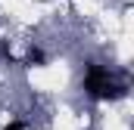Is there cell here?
Instances as JSON below:
<instances>
[{
	"mask_svg": "<svg viewBox=\"0 0 134 130\" xmlns=\"http://www.w3.org/2000/svg\"><path fill=\"white\" fill-rule=\"evenodd\" d=\"M84 93L91 99H122L128 93V87H125V81H119L109 68H103V65H87V71H84Z\"/></svg>",
	"mask_w": 134,
	"mask_h": 130,
	"instance_id": "1",
	"label": "cell"
},
{
	"mask_svg": "<svg viewBox=\"0 0 134 130\" xmlns=\"http://www.w3.org/2000/svg\"><path fill=\"white\" fill-rule=\"evenodd\" d=\"M44 59H47V56H44V53H41V50H31V53H28V62H37V65H41V62H44Z\"/></svg>",
	"mask_w": 134,
	"mask_h": 130,
	"instance_id": "2",
	"label": "cell"
},
{
	"mask_svg": "<svg viewBox=\"0 0 134 130\" xmlns=\"http://www.w3.org/2000/svg\"><path fill=\"white\" fill-rule=\"evenodd\" d=\"M3 130H25V124H22V121H13V124H6Z\"/></svg>",
	"mask_w": 134,
	"mask_h": 130,
	"instance_id": "3",
	"label": "cell"
},
{
	"mask_svg": "<svg viewBox=\"0 0 134 130\" xmlns=\"http://www.w3.org/2000/svg\"><path fill=\"white\" fill-rule=\"evenodd\" d=\"M37 3H50V0H37Z\"/></svg>",
	"mask_w": 134,
	"mask_h": 130,
	"instance_id": "4",
	"label": "cell"
}]
</instances>
